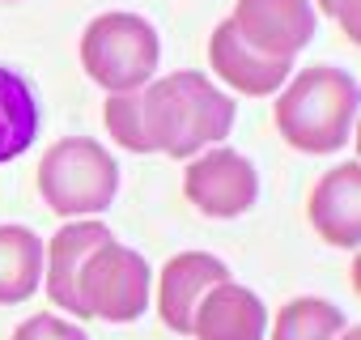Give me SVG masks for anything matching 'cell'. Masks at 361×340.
I'll use <instances>...</instances> for the list:
<instances>
[{"label": "cell", "mask_w": 361, "mask_h": 340, "mask_svg": "<svg viewBox=\"0 0 361 340\" xmlns=\"http://www.w3.org/2000/svg\"><path fill=\"white\" fill-rule=\"evenodd\" d=\"M39 136V94L35 85L9 68L0 64V166L22 157Z\"/></svg>", "instance_id": "obj_14"}, {"label": "cell", "mask_w": 361, "mask_h": 340, "mask_svg": "<svg viewBox=\"0 0 361 340\" xmlns=\"http://www.w3.org/2000/svg\"><path fill=\"white\" fill-rule=\"evenodd\" d=\"M102 123L111 132V140L128 153H153L149 145V132H145V102H140V90L132 94H111L102 102Z\"/></svg>", "instance_id": "obj_16"}, {"label": "cell", "mask_w": 361, "mask_h": 340, "mask_svg": "<svg viewBox=\"0 0 361 340\" xmlns=\"http://www.w3.org/2000/svg\"><path fill=\"white\" fill-rule=\"evenodd\" d=\"M348 327L344 310L327 298H289L272 319V340H336Z\"/></svg>", "instance_id": "obj_15"}, {"label": "cell", "mask_w": 361, "mask_h": 340, "mask_svg": "<svg viewBox=\"0 0 361 340\" xmlns=\"http://www.w3.org/2000/svg\"><path fill=\"white\" fill-rule=\"evenodd\" d=\"M306 217L327 247L357 251L361 243V166L357 162H340L323 170V179L310 188Z\"/></svg>", "instance_id": "obj_11"}, {"label": "cell", "mask_w": 361, "mask_h": 340, "mask_svg": "<svg viewBox=\"0 0 361 340\" xmlns=\"http://www.w3.org/2000/svg\"><path fill=\"white\" fill-rule=\"evenodd\" d=\"M276 132L298 153H336L353 140L357 123V77L336 64L302 68L272 107Z\"/></svg>", "instance_id": "obj_2"}, {"label": "cell", "mask_w": 361, "mask_h": 340, "mask_svg": "<svg viewBox=\"0 0 361 340\" xmlns=\"http://www.w3.org/2000/svg\"><path fill=\"white\" fill-rule=\"evenodd\" d=\"M5 5H18V0H5Z\"/></svg>", "instance_id": "obj_20"}, {"label": "cell", "mask_w": 361, "mask_h": 340, "mask_svg": "<svg viewBox=\"0 0 361 340\" xmlns=\"http://www.w3.org/2000/svg\"><path fill=\"white\" fill-rule=\"evenodd\" d=\"M140 102L153 153H166L174 162H188L200 149L221 145L238 119V102L196 68L153 77L140 90Z\"/></svg>", "instance_id": "obj_1"}, {"label": "cell", "mask_w": 361, "mask_h": 340, "mask_svg": "<svg viewBox=\"0 0 361 340\" xmlns=\"http://www.w3.org/2000/svg\"><path fill=\"white\" fill-rule=\"evenodd\" d=\"M157 64H161V39L153 22L136 13L111 9L81 30V68L106 94L145 90L157 77Z\"/></svg>", "instance_id": "obj_4"}, {"label": "cell", "mask_w": 361, "mask_h": 340, "mask_svg": "<svg viewBox=\"0 0 361 340\" xmlns=\"http://www.w3.org/2000/svg\"><path fill=\"white\" fill-rule=\"evenodd\" d=\"M196 340H268V306L238 281L213 285L192 319Z\"/></svg>", "instance_id": "obj_12"}, {"label": "cell", "mask_w": 361, "mask_h": 340, "mask_svg": "<svg viewBox=\"0 0 361 340\" xmlns=\"http://www.w3.org/2000/svg\"><path fill=\"white\" fill-rule=\"evenodd\" d=\"M183 196H188V205L196 213L217 217V221H230V217H243L255 205L259 175H255L251 157H243L238 149L213 145V149H200L196 157H188Z\"/></svg>", "instance_id": "obj_6"}, {"label": "cell", "mask_w": 361, "mask_h": 340, "mask_svg": "<svg viewBox=\"0 0 361 340\" xmlns=\"http://www.w3.org/2000/svg\"><path fill=\"white\" fill-rule=\"evenodd\" d=\"M209 68H213V77L226 81L234 94L272 98V94L289 81L293 60H276V56L255 51V47L234 30V22L226 18V22L209 35Z\"/></svg>", "instance_id": "obj_10"}, {"label": "cell", "mask_w": 361, "mask_h": 340, "mask_svg": "<svg viewBox=\"0 0 361 340\" xmlns=\"http://www.w3.org/2000/svg\"><path fill=\"white\" fill-rule=\"evenodd\" d=\"M111 238V230L94 217H77V221H64L47 247H43V285H47V298L51 306L68 310L73 319H85V306H81V268L85 260Z\"/></svg>", "instance_id": "obj_8"}, {"label": "cell", "mask_w": 361, "mask_h": 340, "mask_svg": "<svg viewBox=\"0 0 361 340\" xmlns=\"http://www.w3.org/2000/svg\"><path fill=\"white\" fill-rule=\"evenodd\" d=\"M9 340H90L77 323H68L64 315H56V310H39V315H30Z\"/></svg>", "instance_id": "obj_17"}, {"label": "cell", "mask_w": 361, "mask_h": 340, "mask_svg": "<svg viewBox=\"0 0 361 340\" xmlns=\"http://www.w3.org/2000/svg\"><path fill=\"white\" fill-rule=\"evenodd\" d=\"M153 293V272L149 260L136 247H123L106 238L81 268V306L85 319H106V323H132L149 310Z\"/></svg>", "instance_id": "obj_5"}, {"label": "cell", "mask_w": 361, "mask_h": 340, "mask_svg": "<svg viewBox=\"0 0 361 340\" xmlns=\"http://www.w3.org/2000/svg\"><path fill=\"white\" fill-rule=\"evenodd\" d=\"M310 5H319L340 30H344V39L348 43H357L361 39V0H310Z\"/></svg>", "instance_id": "obj_18"}, {"label": "cell", "mask_w": 361, "mask_h": 340, "mask_svg": "<svg viewBox=\"0 0 361 340\" xmlns=\"http://www.w3.org/2000/svg\"><path fill=\"white\" fill-rule=\"evenodd\" d=\"M230 22L255 51L276 56V60H293L314 39L319 18H314L310 0H238Z\"/></svg>", "instance_id": "obj_7"}, {"label": "cell", "mask_w": 361, "mask_h": 340, "mask_svg": "<svg viewBox=\"0 0 361 340\" xmlns=\"http://www.w3.org/2000/svg\"><path fill=\"white\" fill-rule=\"evenodd\" d=\"M221 281H230V268H226V260H217L209 251L170 255L166 268L157 272V315H161V323L178 336H192V319H196L200 298Z\"/></svg>", "instance_id": "obj_9"}, {"label": "cell", "mask_w": 361, "mask_h": 340, "mask_svg": "<svg viewBox=\"0 0 361 340\" xmlns=\"http://www.w3.org/2000/svg\"><path fill=\"white\" fill-rule=\"evenodd\" d=\"M43 285V238L30 226H0V306H22Z\"/></svg>", "instance_id": "obj_13"}, {"label": "cell", "mask_w": 361, "mask_h": 340, "mask_svg": "<svg viewBox=\"0 0 361 340\" xmlns=\"http://www.w3.org/2000/svg\"><path fill=\"white\" fill-rule=\"evenodd\" d=\"M35 183L56 217H94L106 213L119 192V162L94 136H64L43 153Z\"/></svg>", "instance_id": "obj_3"}, {"label": "cell", "mask_w": 361, "mask_h": 340, "mask_svg": "<svg viewBox=\"0 0 361 340\" xmlns=\"http://www.w3.org/2000/svg\"><path fill=\"white\" fill-rule=\"evenodd\" d=\"M336 340H361V327H344V332H340Z\"/></svg>", "instance_id": "obj_19"}]
</instances>
